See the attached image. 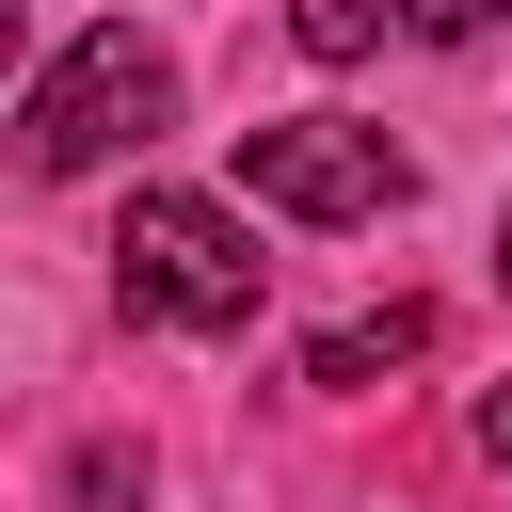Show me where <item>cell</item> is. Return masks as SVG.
<instances>
[{"mask_svg":"<svg viewBox=\"0 0 512 512\" xmlns=\"http://www.w3.org/2000/svg\"><path fill=\"white\" fill-rule=\"evenodd\" d=\"M416 336H432V304H384V320H336V336L304 352V384H384V368H400Z\"/></svg>","mask_w":512,"mask_h":512,"instance_id":"cell-4","label":"cell"},{"mask_svg":"<svg viewBox=\"0 0 512 512\" xmlns=\"http://www.w3.org/2000/svg\"><path fill=\"white\" fill-rule=\"evenodd\" d=\"M240 176H256V208H288V224H384L416 160H400L384 128H352V112H272V128H240Z\"/></svg>","mask_w":512,"mask_h":512,"instance_id":"cell-3","label":"cell"},{"mask_svg":"<svg viewBox=\"0 0 512 512\" xmlns=\"http://www.w3.org/2000/svg\"><path fill=\"white\" fill-rule=\"evenodd\" d=\"M384 16H400V0H288V32H304V48H320V64H352V48H368V32H384Z\"/></svg>","mask_w":512,"mask_h":512,"instance_id":"cell-5","label":"cell"},{"mask_svg":"<svg viewBox=\"0 0 512 512\" xmlns=\"http://www.w3.org/2000/svg\"><path fill=\"white\" fill-rule=\"evenodd\" d=\"M160 128H176V64H160L128 16L64 32V48L32 64V96H16V160H32V176H96V160H128V144H160Z\"/></svg>","mask_w":512,"mask_h":512,"instance_id":"cell-1","label":"cell"},{"mask_svg":"<svg viewBox=\"0 0 512 512\" xmlns=\"http://www.w3.org/2000/svg\"><path fill=\"white\" fill-rule=\"evenodd\" d=\"M112 288H128V320L240 336L256 288H272V256H256V224L208 208V192H128V224H112Z\"/></svg>","mask_w":512,"mask_h":512,"instance_id":"cell-2","label":"cell"},{"mask_svg":"<svg viewBox=\"0 0 512 512\" xmlns=\"http://www.w3.org/2000/svg\"><path fill=\"white\" fill-rule=\"evenodd\" d=\"M496 256H512V224H496Z\"/></svg>","mask_w":512,"mask_h":512,"instance_id":"cell-8","label":"cell"},{"mask_svg":"<svg viewBox=\"0 0 512 512\" xmlns=\"http://www.w3.org/2000/svg\"><path fill=\"white\" fill-rule=\"evenodd\" d=\"M480 464H496V480H512V384H496V400H480Z\"/></svg>","mask_w":512,"mask_h":512,"instance_id":"cell-7","label":"cell"},{"mask_svg":"<svg viewBox=\"0 0 512 512\" xmlns=\"http://www.w3.org/2000/svg\"><path fill=\"white\" fill-rule=\"evenodd\" d=\"M496 16H512V0H400V32H416V48H480Z\"/></svg>","mask_w":512,"mask_h":512,"instance_id":"cell-6","label":"cell"}]
</instances>
